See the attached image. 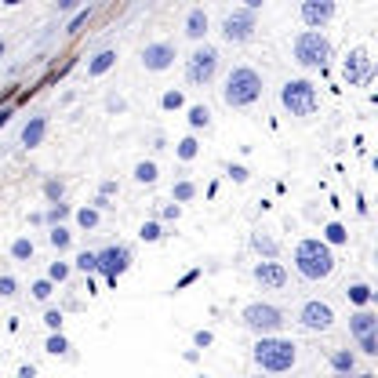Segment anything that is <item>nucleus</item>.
Listing matches in <instances>:
<instances>
[{"mask_svg": "<svg viewBox=\"0 0 378 378\" xmlns=\"http://www.w3.org/2000/svg\"><path fill=\"white\" fill-rule=\"evenodd\" d=\"M189 124H193V128H207V124H211L207 106H193V110H189Z\"/></svg>", "mask_w": 378, "mask_h": 378, "instance_id": "nucleus-23", "label": "nucleus"}, {"mask_svg": "<svg viewBox=\"0 0 378 378\" xmlns=\"http://www.w3.org/2000/svg\"><path fill=\"white\" fill-rule=\"evenodd\" d=\"M200 378H204V374H200Z\"/></svg>", "mask_w": 378, "mask_h": 378, "instance_id": "nucleus-48", "label": "nucleus"}, {"mask_svg": "<svg viewBox=\"0 0 378 378\" xmlns=\"http://www.w3.org/2000/svg\"><path fill=\"white\" fill-rule=\"evenodd\" d=\"M128 266H131V251L124 247V244H117V247H110V251H102V255H98V269L106 273L110 284H117V277H120Z\"/></svg>", "mask_w": 378, "mask_h": 378, "instance_id": "nucleus-11", "label": "nucleus"}, {"mask_svg": "<svg viewBox=\"0 0 378 378\" xmlns=\"http://www.w3.org/2000/svg\"><path fill=\"white\" fill-rule=\"evenodd\" d=\"M197 150H200V142H197L193 135L178 142V157H182V160H193V157H197Z\"/></svg>", "mask_w": 378, "mask_h": 378, "instance_id": "nucleus-25", "label": "nucleus"}, {"mask_svg": "<svg viewBox=\"0 0 378 378\" xmlns=\"http://www.w3.org/2000/svg\"><path fill=\"white\" fill-rule=\"evenodd\" d=\"M117 66V51L113 48H106V51H98L91 62H88V77H102L106 70H113Z\"/></svg>", "mask_w": 378, "mask_h": 378, "instance_id": "nucleus-18", "label": "nucleus"}, {"mask_svg": "<svg viewBox=\"0 0 378 378\" xmlns=\"http://www.w3.org/2000/svg\"><path fill=\"white\" fill-rule=\"evenodd\" d=\"M244 324L251 331H280L284 327V313L277 306H266V302H255L244 309Z\"/></svg>", "mask_w": 378, "mask_h": 378, "instance_id": "nucleus-8", "label": "nucleus"}, {"mask_svg": "<svg viewBox=\"0 0 378 378\" xmlns=\"http://www.w3.org/2000/svg\"><path fill=\"white\" fill-rule=\"evenodd\" d=\"M374 327H378V317H374L371 309H360V313L349 320V331L356 334V339H367V334H374Z\"/></svg>", "mask_w": 378, "mask_h": 378, "instance_id": "nucleus-15", "label": "nucleus"}, {"mask_svg": "<svg viewBox=\"0 0 378 378\" xmlns=\"http://www.w3.org/2000/svg\"><path fill=\"white\" fill-rule=\"evenodd\" d=\"M255 247L262 251V255H269V262H273V255H277V244H273L269 237H262V233L255 237Z\"/></svg>", "mask_w": 378, "mask_h": 378, "instance_id": "nucleus-32", "label": "nucleus"}, {"mask_svg": "<svg viewBox=\"0 0 378 378\" xmlns=\"http://www.w3.org/2000/svg\"><path fill=\"white\" fill-rule=\"evenodd\" d=\"M33 299H40V302L51 299V280H37L33 284Z\"/></svg>", "mask_w": 378, "mask_h": 378, "instance_id": "nucleus-34", "label": "nucleus"}, {"mask_svg": "<svg viewBox=\"0 0 378 378\" xmlns=\"http://www.w3.org/2000/svg\"><path fill=\"white\" fill-rule=\"evenodd\" d=\"M255 280H259L262 287L280 291V287L287 284V269H284L280 262H259V266H255Z\"/></svg>", "mask_w": 378, "mask_h": 378, "instance_id": "nucleus-14", "label": "nucleus"}, {"mask_svg": "<svg viewBox=\"0 0 378 378\" xmlns=\"http://www.w3.org/2000/svg\"><path fill=\"white\" fill-rule=\"evenodd\" d=\"M44 131H48V117H33L22 128V145H30V150L40 145V142H44Z\"/></svg>", "mask_w": 378, "mask_h": 378, "instance_id": "nucleus-17", "label": "nucleus"}, {"mask_svg": "<svg viewBox=\"0 0 378 378\" xmlns=\"http://www.w3.org/2000/svg\"><path fill=\"white\" fill-rule=\"evenodd\" d=\"M255 364L262 371H273V374L291 371V367H295V342H287V339H259Z\"/></svg>", "mask_w": 378, "mask_h": 378, "instance_id": "nucleus-3", "label": "nucleus"}, {"mask_svg": "<svg viewBox=\"0 0 378 378\" xmlns=\"http://www.w3.org/2000/svg\"><path fill=\"white\" fill-rule=\"evenodd\" d=\"M77 222H80L84 229H95V226H98V211H95V207H80V211H77Z\"/></svg>", "mask_w": 378, "mask_h": 378, "instance_id": "nucleus-26", "label": "nucleus"}, {"mask_svg": "<svg viewBox=\"0 0 378 378\" xmlns=\"http://www.w3.org/2000/svg\"><path fill=\"white\" fill-rule=\"evenodd\" d=\"M44 193H48L51 200H55V197H62V182H48V185H44Z\"/></svg>", "mask_w": 378, "mask_h": 378, "instance_id": "nucleus-41", "label": "nucleus"}, {"mask_svg": "<svg viewBox=\"0 0 378 378\" xmlns=\"http://www.w3.org/2000/svg\"><path fill=\"white\" fill-rule=\"evenodd\" d=\"M4 51H8V48H4V40H0V58H4Z\"/></svg>", "mask_w": 378, "mask_h": 378, "instance_id": "nucleus-46", "label": "nucleus"}, {"mask_svg": "<svg viewBox=\"0 0 378 378\" xmlns=\"http://www.w3.org/2000/svg\"><path fill=\"white\" fill-rule=\"evenodd\" d=\"M331 15H334V4L331 0H306L302 4V22L317 33L324 22H331Z\"/></svg>", "mask_w": 378, "mask_h": 378, "instance_id": "nucleus-13", "label": "nucleus"}, {"mask_svg": "<svg viewBox=\"0 0 378 378\" xmlns=\"http://www.w3.org/2000/svg\"><path fill=\"white\" fill-rule=\"evenodd\" d=\"M259 30L255 22V11H247V8H237V11H229L226 15V22H222V37L229 40V44H240V40H251Z\"/></svg>", "mask_w": 378, "mask_h": 378, "instance_id": "nucleus-7", "label": "nucleus"}, {"mask_svg": "<svg viewBox=\"0 0 378 378\" xmlns=\"http://www.w3.org/2000/svg\"><path fill=\"white\" fill-rule=\"evenodd\" d=\"M70 349V342L66 339H62V334H51V339H48V353H55V356H62V353H66Z\"/></svg>", "mask_w": 378, "mask_h": 378, "instance_id": "nucleus-33", "label": "nucleus"}, {"mask_svg": "<svg viewBox=\"0 0 378 378\" xmlns=\"http://www.w3.org/2000/svg\"><path fill=\"white\" fill-rule=\"evenodd\" d=\"M135 178H138L142 185H153V182H157V164H153V160H142V164L135 167Z\"/></svg>", "mask_w": 378, "mask_h": 378, "instance_id": "nucleus-19", "label": "nucleus"}, {"mask_svg": "<svg viewBox=\"0 0 378 378\" xmlns=\"http://www.w3.org/2000/svg\"><path fill=\"white\" fill-rule=\"evenodd\" d=\"M44 324H48L51 331H58V327H62V313H58V309H48V317H44Z\"/></svg>", "mask_w": 378, "mask_h": 378, "instance_id": "nucleus-37", "label": "nucleus"}, {"mask_svg": "<svg viewBox=\"0 0 378 378\" xmlns=\"http://www.w3.org/2000/svg\"><path fill=\"white\" fill-rule=\"evenodd\" d=\"M295 58L302 62V66H324V62L331 58V40L324 33H299L295 37Z\"/></svg>", "mask_w": 378, "mask_h": 378, "instance_id": "nucleus-6", "label": "nucleus"}, {"mask_svg": "<svg viewBox=\"0 0 378 378\" xmlns=\"http://www.w3.org/2000/svg\"><path fill=\"white\" fill-rule=\"evenodd\" d=\"M193 339H197V346H211V331H197Z\"/></svg>", "mask_w": 378, "mask_h": 378, "instance_id": "nucleus-42", "label": "nucleus"}, {"mask_svg": "<svg viewBox=\"0 0 378 378\" xmlns=\"http://www.w3.org/2000/svg\"><path fill=\"white\" fill-rule=\"evenodd\" d=\"M182 102H185L182 91H167V95L160 98V106H164V110H182Z\"/></svg>", "mask_w": 378, "mask_h": 378, "instance_id": "nucleus-28", "label": "nucleus"}, {"mask_svg": "<svg viewBox=\"0 0 378 378\" xmlns=\"http://www.w3.org/2000/svg\"><path fill=\"white\" fill-rule=\"evenodd\" d=\"M77 269L95 273V269H98V255H95V251H80V255H77Z\"/></svg>", "mask_w": 378, "mask_h": 378, "instance_id": "nucleus-24", "label": "nucleus"}, {"mask_svg": "<svg viewBox=\"0 0 378 378\" xmlns=\"http://www.w3.org/2000/svg\"><path fill=\"white\" fill-rule=\"evenodd\" d=\"M66 211H70V207H66V204H55V207H51V211H48V219H51V222H58V219H66Z\"/></svg>", "mask_w": 378, "mask_h": 378, "instance_id": "nucleus-39", "label": "nucleus"}, {"mask_svg": "<svg viewBox=\"0 0 378 378\" xmlns=\"http://www.w3.org/2000/svg\"><path fill=\"white\" fill-rule=\"evenodd\" d=\"M349 302L367 306V302H371V287H367V284H353V287H349Z\"/></svg>", "mask_w": 378, "mask_h": 378, "instance_id": "nucleus-21", "label": "nucleus"}, {"mask_svg": "<svg viewBox=\"0 0 378 378\" xmlns=\"http://www.w3.org/2000/svg\"><path fill=\"white\" fill-rule=\"evenodd\" d=\"M204 33H207V11L204 8H193V11L185 15V37L189 40H200Z\"/></svg>", "mask_w": 378, "mask_h": 378, "instance_id": "nucleus-16", "label": "nucleus"}, {"mask_svg": "<svg viewBox=\"0 0 378 378\" xmlns=\"http://www.w3.org/2000/svg\"><path fill=\"white\" fill-rule=\"evenodd\" d=\"M33 374H37L33 367H22V371H18V378H33Z\"/></svg>", "mask_w": 378, "mask_h": 378, "instance_id": "nucleus-44", "label": "nucleus"}, {"mask_svg": "<svg viewBox=\"0 0 378 378\" xmlns=\"http://www.w3.org/2000/svg\"><path fill=\"white\" fill-rule=\"evenodd\" d=\"M299 320H302L309 331H327V327L334 324V313H331L327 302H306L302 313H299Z\"/></svg>", "mask_w": 378, "mask_h": 378, "instance_id": "nucleus-12", "label": "nucleus"}, {"mask_svg": "<svg viewBox=\"0 0 378 378\" xmlns=\"http://www.w3.org/2000/svg\"><path fill=\"white\" fill-rule=\"evenodd\" d=\"M15 287H18V284H15V277H0V299H11V295H15Z\"/></svg>", "mask_w": 378, "mask_h": 378, "instance_id": "nucleus-36", "label": "nucleus"}, {"mask_svg": "<svg viewBox=\"0 0 378 378\" xmlns=\"http://www.w3.org/2000/svg\"><path fill=\"white\" fill-rule=\"evenodd\" d=\"M138 237H142V240H150V244H153V240H160V226H157V222H145Z\"/></svg>", "mask_w": 378, "mask_h": 378, "instance_id": "nucleus-35", "label": "nucleus"}, {"mask_svg": "<svg viewBox=\"0 0 378 378\" xmlns=\"http://www.w3.org/2000/svg\"><path fill=\"white\" fill-rule=\"evenodd\" d=\"M171 62H175V44H167V40H157V44L142 48V66L150 73H164Z\"/></svg>", "mask_w": 378, "mask_h": 378, "instance_id": "nucleus-10", "label": "nucleus"}, {"mask_svg": "<svg viewBox=\"0 0 378 378\" xmlns=\"http://www.w3.org/2000/svg\"><path fill=\"white\" fill-rule=\"evenodd\" d=\"M342 73H346V80H349V84H367V80H371V73H374L367 48H353V51L346 55V66H342Z\"/></svg>", "mask_w": 378, "mask_h": 378, "instance_id": "nucleus-9", "label": "nucleus"}, {"mask_svg": "<svg viewBox=\"0 0 378 378\" xmlns=\"http://www.w3.org/2000/svg\"><path fill=\"white\" fill-rule=\"evenodd\" d=\"M374 346H378V342H374V334H367V339H360V349H364L367 356H371V353H378Z\"/></svg>", "mask_w": 378, "mask_h": 378, "instance_id": "nucleus-40", "label": "nucleus"}, {"mask_svg": "<svg viewBox=\"0 0 378 378\" xmlns=\"http://www.w3.org/2000/svg\"><path fill=\"white\" fill-rule=\"evenodd\" d=\"M70 277V266L66 262H51V269H48V280L55 284V280H66Z\"/></svg>", "mask_w": 378, "mask_h": 378, "instance_id": "nucleus-31", "label": "nucleus"}, {"mask_svg": "<svg viewBox=\"0 0 378 378\" xmlns=\"http://www.w3.org/2000/svg\"><path fill=\"white\" fill-rule=\"evenodd\" d=\"M11 120V110H0V124H8Z\"/></svg>", "mask_w": 378, "mask_h": 378, "instance_id": "nucleus-45", "label": "nucleus"}, {"mask_svg": "<svg viewBox=\"0 0 378 378\" xmlns=\"http://www.w3.org/2000/svg\"><path fill=\"white\" fill-rule=\"evenodd\" d=\"M295 266H299V273L306 280H324L334 269V255H331V247L324 240H302L295 247Z\"/></svg>", "mask_w": 378, "mask_h": 378, "instance_id": "nucleus-1", "label": "nucleus"}, {"mask_svg": "<svg viewBox=\"0 0 378 378\" xmlns=\"http://www.w3.org/2000/svg\"><path fill=\"white\" fill-rule=\"evenodd\" d=\"M324 237H327L331 244H346V229H342L339 222H331V226L324 229Z\"/></svg>", "mask_w": 378, "mask_h": 378, "instance_id": "nucleus-29", "label": "nucleus"}, {"mask_svg": "<svg viewBox=\"0 0 378 378\" xmlns=\"http://www.w3.org/2000/svg\"><path fill=\"white\" fill-rule=\"evenodd\" d=\"M48 240H51V247H58V251H62V247H70V229H62V226H55Z\"/></svg>", "mask_w": 378, "mask_h": 378, "instance_id": "nucleus-27", "label": "nucleus"}, {"mask_svg": "<svg viewBox=\"0 0 378 378\" xmlns=\"http://www.w3.org/2000/svg\"><path fill=\"white\" fill-rule=\"evenodd\" d=\"M280 102H284V110L291 117H313L320 106V98H317V88H313L309 80H287L284 88H280Z\"/></svg>", "mask_w": 378, "mask_h": 378, "instance_id": "nucleus-4", "label": "nucleus"}, {"mask_svg": "<svg viewBox=\"0 0 378 378\" xmlns=\"http://www.w3.org/2000/svg\"><path fill=\"white\" fill-rule=\"evenodd\" d=\"M222 95H226V102H229L233 110L251 106V102H259V95H262V77L251 70V66H237L233 73H229Z\"/></svg>", "mask_w": 378, "mask_h": 378, "instance_id": "nucleus-2", "label": "nucleus"}, {"mask_svg": "<svg viewBox=\"0 0 378 378\" xmlns=\"http://www.w3.org/2000/svg\"><path fill=\"white\" fill-rule=\"evenodd\" d=\"M178 215H182L178 204H167V207H164V219H178Z\"/></svg>", "mask_w": 378, "mask_h": 378, "instance_id": "nucleus-43", "label": "nucleus"}, {"mask_svg": "<svg viewBox=\"0 0 378 378\" xmlns=\"http://www.w3.org/2000/svg\"><path fill=\"white\" fill-rule=\"evenodd\" d=\"M331 367L334 371H353V353L349 349H339V353L331 356Z\"/></svg>", "mask_w": 378, "mask_h": 378, "instance_id": "nucleus-22", "label": "nucleus"}, {"mask_svg": "<svg viewBox=\"0 0 378 378\" xmlns=\"http://www.w3.org/2000/svg\"><path fill=\"white\" fill-rule=\"evenodd\" d=\"M215 73H219V51L211 44H204V48H197L193 55H189V62H185V80L189 84L204 88V84L215 80Z\"/></svg>", "mask_w": 378, "mask_h": 378, "instance_id": "nucleus-5", "label": "nucleus"}, {"mask_svg": "<svg viewBox=\"0 0 378 378\" xmlns=\"http://www.w3.org/2000/svg\"><path fill=\"white\" fill-rule=\"evenodd\" d=\"M193 193H197V185H193V182H178V185H175V200H182V204H185V200H193Z\"/></svg>", "mask_w": 378, "mask_h": 378, "instance_id": "nucleus-30", "label": "nucleus"}, {"mask_svg": "<svg viewBox=\"0 0 378 378\" xmlns=\"http://www.w3.org/2000/svg\"><path fill=\"white\" fill-rule=\"evenodd\" d=\"M229 178H233V182H247V171H244L240 164H229Z\"/></svg>", "mask_w": 378, "mask_h": 378, "instance_id": "nucleus-38", "label": "nucleus"}, {"mask_svg": "<svg viewBox=\"0 0 378 378\" xmlns=\"http://www.w3.org/2000/svg\"><path fill=\"white\" fill-rule=\"evenodd\" d=\"M360 378H374V374H360Z\"/></svg>", "mask_w": 378, "mask_h": 378, "instance_id": "nucleus-47", "label": "nucleus"}, {"mask_svg": "<svg viewBox=\"0 0 378 378\" xmlns=\"http://www.w3.org/2000/svg\"><path fill=\"white\" fill-rule=\"evenodd\" d=\"M11 255H15L18 262H30V259H33V240H30V237H18V240L11 244Z\"/></svg>", "mask_w": 378, "mask_h": 378, "instance_id": "nucleus-20", "label": "nucleus"}]
</instances>
